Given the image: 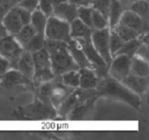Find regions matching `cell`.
Segmentation results:
<instances>
[{"mask_svg":"<svg viewBox=\"0 0 149 140\" xmlns=\"http://www.w3.org/2000/svg\"><path fill=\"white\" fill-rule=\"evenodd\" d=\"M44 48L48 52L55 76L70 71L79 70L80 67L70 55L66 43L45 38Z\"/></svg>","mask_w":149,"mask_h":140,"instance_id":"1","label":"cell"},{"mask_svg":"<svg viewBox=\"0 0 149 140\" xmlns=\"http://www.w3.org/2000/svg\"><path fill=\"white\" fill-rule=\"evenodd\" d=\"M96 89L97 96H107L119 99L136 109L140 107L139 96L111 76H106L100 79Z\"/></svg>","mask_w":149,"mask_h":140,"instance_id":"2","label":"cell"},{"mask_svg":"<svg viewBox=\"0 0 149 140\" xmlns=\"http://www.w3.org/2000/svg\"><path fill=\"white\" fill-rule=\"evenodd\" d=\"M38 98L44 102L51 103L58 108L74 88L66 86L62 83L61 75L55 76L52 79L38 86Z\"/></svg>","mask_w":149,"mask_h":140,"instance_id":"3","label":"cell"},{"mask_svg":"<svg viewBox=\"0 0 149 140\" xmlns=\"http://www.w3.org/2000/svg\"><path fill=\"white\" fill-rule=\"evenodd\" d=\"M32 56L34 65L33 79L36 86H38L41 83L48 82L55 78L48 52L45 48L34 52Z\"/></svg>","mask_w":149,"mask_h":140,"instance_id":"4","label":"cell"},{"mask_svg":"<svg viewBox=\"0 0 149 140\" xmlns=\"http://www.w3.org/2000/svg\"><path fill=\"white\" fill-rule=\"evenodd\" d=\"M76 38L79 42L85 56L95 69L94 72L97 76L101 79L107 76V63L102 58L94 48L91 38L84 39L81 38Z\"/></svg>","mask_w":149,"mask_h":140,"instance_id":"5","label":"cell"},{"mask_svg":"<svg viewBox=\"0 0 149 140\" xmlns=\"http://www.w3.org/2000/svg\"><path fill=\"white\" fill-rule=\"evenodd\" d=\"M45 38L68 43L71 38L70 23L54 16L48 18L45 30Z\"/></svg>","mask_w":149,"mask_h":140,"instance_id":"6","label":"cell"},{"mask_svg":"<svg viewBox=\"0 0 149 140\" xmlns=\"http://www.w3.org/2000/svg\"><path fill=\"white\" fill-rule=\"evenodd\" d=\"M109 34L110 28L108 26L102 29L93 30L91 35V40L94 48L107 64L111 62Z\"/></svg>","mask_w":149,"mask_h":140,"instance_id":"7","label":"cell"},{"mask_svg":"<svg viewBox=\"0 0 149 140\" xmlns=\"http://www.w3.org/2000/svg\"><path fill=\"white\" fill-rule=\"evenodd\" d=\"M20 113L27 118L33 119L52 118L56 116L55 107L52 104L38 97L33 104L23 108Z\"/></svg>","mask_w":149,"mask_h":140,"instance_id":"8","label":"cell"},{"mask_svg":"<svg viewBox=\"0 0 149 140\" xmlns=\"http://www.w3.org/2000/svg\"><path fill=\"white\" fill-rule=\"evenodd\" d=\"M96 94V90L84 89L81 88L74 89L59 106L58 111L61 116L68 115L80 103Z\"/></svg>","mask_w":149,"mask_h":140,"instance_id":"9","label":"cell"},{"mask_svg":"<svg viewBox=\"0 0 149 140\" xmlns=\"http://www.w3.org/2000/svg\"><path fill=\"white\" fill-rule=\"evenodd\" d=\"M0 53L10 61L12 66L17 68L18 61L23 52L12 37L8 36L0 38Z\"/></svg>","mask_w":149,"mask_h":140,"instance_id":"10","label":"cell"},{"mask_svg":"<svg viewBox=\"0 0 149 140\" xmlns=\"http://www.w3.org/2000/svg\"><path fill=\"white\" fill-rule=\"evenodd\" d=\"M116 56L111 62L109 74L111 77L120 82L130 74V58L123 54Z\"/></svg>","mask_w":149,"mask_h":140,"instance_id":"11","label":"cell"},{"mask_svg":"<svg viewBox=\"0 0 149 140\" xmlns=\"http://www.w3.org/2000/svg\"><path fill=\"white\" fill-rule=\"evenodd\" d=\"M118 24L130 27L137 31L141 35L148 33V22L144 20L129 9L123 12Z\"/></svg>","mask_w":149,"mask_h":140,"instance_id":"12","label":"cell"},{"mask_svg":"<svg viewBox=\"0 0 149 140\" xmlns=\"http://www.w3.org/2000/svg\"><path fill=\"white\" fill-rule=\"evenodd\" d=\"M52 16L70 23L77 18V6L65 1L54 8Z\"/></svg>","mask_w":149,"mask_h":140,"instance_id":"13","label":"cell"},{"mask_svg":"<svg viewBox=\"0 0 149 140\" xmlns=\"http://www.w3.org/2000/svg\"><path fill=\"white\" fill-rule=\"evenodd\" d=\"M67 45L70 55L79 67L94 69L93 66L85 56L79 42L76 38H72L67 43Z\"/></svg>","mask_w":149,"mask_h":140,"instance_id":"14","label":"cell"},{"mask_svg":"<svg viewBox=\"0 0 149 140\" xmlns=\"http://www.w3.org/2000/svg\"><path fill=\"white\" fill-rule=\"evenodd\" d=\"M122 84L136 94H143L148 86L147 77H141L129 74L120 81Z\"/></svg>","mask_w":149,"mask_h":140,"instance_id":"15","label":"cell"},{"mask_svg":"<svg viewBox=\"0 0 149 140\" xmlns=\"http://www.w3.org/2000/svg\"><path fill=\"white\" fill-rule=\"evenodd\" d=\"M30 80L21 72L10 71L3 77L0 87L3 89H9L17 86L29 85L31 83Z\"/></svg>","mask_w":149,"mask_h":140,"instance_id":"16","label":"cell"},{"mask_svg":"<svg viewBox=\"0 0 149 140\" xmlns=\"http://www.w3.org/2000/svg\"><path fill=\"white\" fill-rule=\"evenodd\" d=\"M4 23L7 29L13 34H17L24 26L19 13V7L15 6L6 15Z\"/></svg>","mask_w":149,"mask_h":140,"instance_id":"17","label":"cell"},{"mask_svg":"<svg viewBox=\"0 0 149 140\" xmlns=\"http://www.w3.org/2000/svg\"><path fill=\"white\" fill-rule=\"evenodd\" d=\"M80 74V88L84 89H94L97 86L99 78L94 71L88 68H81L79 71Z\"/></svg>","mask_w":149,"mask_h":140,"instance_id":"18","label":"cell"},{"mask_svg":"<svg viewBox=\"0 0 149 140\" xmlns=\"http://www.w3.org/2000/svg\"><path fill=\"white\" fill-rule=\"evenodd\" d=\"M17 68L25 76L32 79L34 72V65L32 55L30 52H23L18 61Z\"/></svg>","mask_w":149,"mask_h":140,"instance_id":"19","label":"cell"},{"mask_svg":"<svg viewBox=\"0 0 149 140\" xmlns=\"http://www.w3.org/2000/svg\"><path fill=\"white\" fill-rule=\"evenodd\" d=\"M93 30L78 18H76L70 23V34L72 38H91Z\"/></svg>","mask_w":149,"mask_h":140,"instance_id":"20","label":"cell"},{"mask_svg":"<svg viewBox=\"0 0 149 140\" xmlns=\"http://www.w3.org/2000/svg\"><path fill=\"white\" fill-rule=\"evenodd\" d=\"M130 74L147 77L148 75V64L147 62L139 57L133 55L130 58Z\"/></svg>","mask_w":149,"mask_h":140,"instance_id":"21","label":"cell"},{"mask_svg":"<svg viewBox=\"0 0 149 140\" xmlns=\"http://www.w3.org/2000/svg\"><path fill=\"white\" fill-rule=\"evenodd\" d=\"M48 18L38 9L31 13L30 24L36 34L45 36V30Z\"/></svg>","mask_w":149,"mask_h":140,"instance_id":"22","label":"cell"},{"mask_svg":"<svg viewBox=\"0 0 149 140\" xmlns=\"http://www.w3.org/2000/svg\"><path fill=\"white\" fill-rule=\"evenodd\" d=\"M125 10V8L117 0H111L108 18V26L110 29L118 25L122 15Z\"/></svg>","mask_w":149,"mask_h":140,"instance_id":"23","label":"cell"},{"mask_svg":"<svg viewBox=\"0 0 149 140\" xmlns=\"http://www.w3.org/2000/svg\"><path fill=\"white\" fill-rule=\"evenodd\" d=\"M144 34L136 38L124 42L120 48L113 55L116 56L123 54L128 56L130 58L132 57L136 52V51L137 50L139 47L141 46L142 43H143V36Z\"/></svg>","mask_w":149,"mask_h":140,"instance_id":"24","label":"cell"},{"mask_svg":"<svg viewBox=\"0 0 149 140\" xmlns=\"http://www.w3.org/2000/svg\"><path fill=\"white\" fill-rule=\"evenodd\" d=\"M97 97V96L95 94L80 103L70 112L69 117L71 119H78L82 117L84 114L86 113L91 106Z\"/></svg>","mask_w":149,"mask_h":140,"instance_id":"25","label":"cell"},{"mask_svg":"<svg viewBox=\"0 0 149 140\" xmlns=\"http://www.w3.org/2000/svg\"><path fill=\"white\" fill-rule=\"evenodd\" d=\"M148 22V0H137L128 9Z\"/></svg>","mask_w":149,"mask_h":140,"instance_id":"26","label":"cell"},{"mask_svg":"<svg viewBox=\"0 0 149 140\" xmlns=\"http://www.w3.org/2000/svg\"><path fill=\"white\" fill-rule=\"evenodd\" d=\"M113 29L122 40L124 42L131 40L141 36L137 31L124 25L118 24L113 27Z\"/></svg>","mask_w":149,"mask_h":140,"instance_id":"27","label":"cell"},{"mask_svg":"<svg viewBox=\"0 0 149 140\" xmlns=\"http://www.w3.org/2000/svg\"><path fill=\"white\" fill-rule=\"evenodd\" d=\"M45 37L44 36L36 34L23 47L28 52H37L44 47Z\"/></svg>","mask_w":149,"mask_h":140,"instance_id":"28","label":"cell"},{"mask_svg":"<svg viewBox=\"0 0 149 140\" xmlns=\"http://www.w3.org/2000/svg\"><path fill=\"white\" fill-rule=\"evenodd\" d=\"M62 83L67 86L75 88L79 86L80 74L77 71H70L61 75Z\"/></svg>","mask_w":149,"mask_h":140,"instance_id":"29","label":"cell"},{"mask_svg":"<svg viewBox=\"0 0 149 140\" xmlns=\"http://www.w3.org/2000/svg\"><path fill=\"white\" fill-rule=\"evenodd\" d=\"M34 29L30 24L24 26L16 34V38L24 46L35 34Z\"/></svg>","mask_w":149,"mask_h":140,"instance_id":"30","label":"cell"},{"mask_svg":"<svg viewBox=\"0 0 149 140\" xmlns=\"http://www.w3.org/2000/svg\"><path fill=\"white\" fill-rule=\"evenodd\" d=\"M93 9L90 5L77 7V18L92 29L91 14Z\"/></svg>","mask_w":149,"mask_h":140,"instance_id":"31","label":"cell"},{"mask_svg":"<svg viewBox=\"0 0 149 140\" xmlns=\"http://www.w3.org/2000/svg\"><path fill=\"white\" fill-rule=\"evenodd\" d=\"M91 23L93 30L102 29L109 26L108 20L101 13L94 9L91 14Z\"/></svg>","mask_w":149,"mask_h":140,"instance_id":"32","label":"cell"},{"mask_svg":"<svg viewBox=\"0 0 149 140\" xmlns=\"http://www.w3.org/2000/svg\"><path fill=\"white\" fill-rule=\"evenodd\" d=\"M111 3V0H93L90 6L93 9L101 13L108 20Z\"/></svg>","mask_w":149,"mask_h":140,"instance_id":"33","label":"cell"},{"mask_svg":"<svg viewBox=\"0 0 149 140\" xmlns=\"http://www.w3.org/2000/svg\"><path fill=\"white\" fill-rule=\"evenodd\" d=\"M124 41L122 40L113 28L110 29L109 51L114 55L122 47Z\"/></svg>","mask_w":149,"mask_h":140,"instance_id":"34","label":"cell"},{"mask_svg":"<svg viewBox=\"0 0 149 140\" xmlns=\"http://www.w3.org/2000/svg\"><path fill=\"white\" fill-rule=\"evenodd\" d=\"M39 0H20L17 6L22 9L33 13L38 9Z\"/></svg>","mask_w":149,"mask_h":140,"instance_id":"35","label":"cell"},{"mask_svg":"<svg viewBox=\"0 0 149 140\" xmlns=\"http://www.w3.org/2000/svg\"><path fill=\"white\" fill-rule=\"evenodd\" d=\"M54 8V6L48 0H39L38 9L47 18L52 15Z\"/></svg>","mask_w":149,"mask_h":140,"instance_id":"36","label":"cell"},{"mask_svg":"<svg viewBox=\"0 0 149 140\" xmlns=\"http://www.w3.org/2000/svg\"><path fill=\"white\" fill-rule=\"evenodd\" d=\"M20 0H12L6 2H0V19L2 18L10 9L18 5Z\"/></svg>","mask_w":149,"mask_h":140,"instance_id":"37","label":"cell"},{"mask_svg":"<svg viewBox=\"0 0 149 140\" xmlns=\"http://www.w3.org/2000/svg\"><path fill=\"white\" fill-rule=\"evenodd\" d=\"M19 13H20V18H21L22 22L23 23V26L30 24L31 21V13L22 9L20 7H19Z\"/></svg>","mask_w":149,"mask_h":140,"instance_id":"38","label":"cell"},{"mask_svg":"<svg viewBox=\"0 0 149 140\" xmlns=\"http://www.w3.org/2000/svg\"><path fill=\"white\" fill-rule=\"evenodd\" d=\"M137 55H139V57L146 61L148 60V49L147 45L145 43H142L141 46L139 47L136 51Z\"/></svg>","mask_w":149,"mask_h":140,"instance_id":"39","label":"cell"},{"mask_svg":"<svg viewBox=\"0 0 149 140\" xmlns=\"http://www.w3.org/2000/svg\"><path fill=\"white\" fill-rule=\"evenodd\" d=\"M70 4H72L76 6H89L90 5V2L89 0H66Z\"/></svg>","mask_w":149,"mask_h":140,"instance_id":"40","label":"cell"},{"mask_svg":"<svg viewBox=\"0 0 149 140\" xmlns=\"http://www.w3.org/2000/svg\"><path fill=\"white\" fill-rule=\"evenodd\" d=\"M124 8L126 10L128 9L130 6L137 0H117Z\"/></svg>","mask_w":149,"mask_h":140,"instance_id":"41","label":"cell"},{"mask_svg":"<svg viewBox=\"0 0 149 140\" xmlns=\"http://www.w3.org/2000/svg\"><path fill=\"white\" fill-rule=\"evenodd\" d=\"M8 67V63L6 61L0 58V75L3 74Z\"/></svg>","mask_w":149,"mask_h":140,"instance_id":"42","label":"cell"},{"mask_svg":"<svg viewBox=\"0 0 149 140\" xmlns=\"http://www.w3.org/2000/svg\"><path fill=\"white\" fill-rule=\"evenodd\" d=\"M48 1L52 4V5L54 6V8H55L58 5L63 2L65 1H66V0H48Z\"/></svg>","mask_w":149,"mask_h":140,"instance_id":"43","label":"cell"},{"mask_svg":"<svg viewBox=\"0 0 149 140\" xmlns=\"http://www.w3.org/2000/svg\"><path fill=\"white\" fill-rule=\"evenodd\" d=\"M6 35V31L2 24H0V37H3Z\"/></svg>","mask_w":149,"mask_h":140,"instance_id":"44","label":"cell"},{"mask_svg":"<svg viewBox=\"0 0 149 140\" xmlns=\"http://www.w3.org/2000/svg\"><path fill=\"white\" fill-rule=\"evenodd\" d=\"M12 1V0H0V2H6V1Z\"/></svg>","mask_w":149,"mask_h":140,"instance_id":"45","label":"cell"},{"mask_svg":"<svg viewBox=\"0 0 149 140\" xmlns=\"http://www.w3.org/2000/svg\"><path fill=\"white\" fill-rule=\"evenodd\" d=\"M93 1V0H89V1L90 2V4H91V2Z\"/></svg>","mask_w":149,"mask_h":140,"instance_id":"46","label":"cell"}]
</instances>
